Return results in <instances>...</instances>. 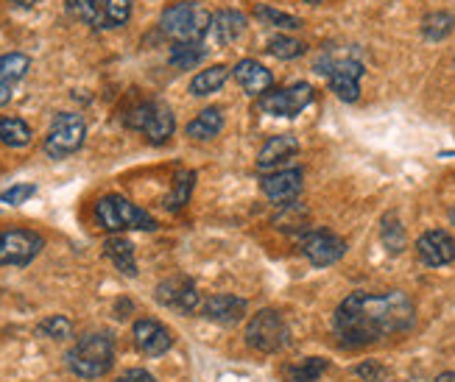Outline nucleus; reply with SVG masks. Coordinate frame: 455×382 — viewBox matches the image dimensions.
Returning <instances> with one entry per match:
<instances>
[{"label":"nucleus","instance_id":"1","mask_svg":"<svg viewBox=\"0 0 455 382\" xmlns=\"http://www.w3.org/2000/svg\"><path fill=\"white\" fill-rule=\"evenodd\" d=\"M413 324H417V307L400 290L383 296L352 293L335 310V335H339L341 346L349 349L369 346L388 335L408 332Z\"/></svg>","mask_w":455,"mask_h":382},{"label":"nucleus","instance_id":"2","mask_svg":"<svg viewBox=\"0 0 455 382\" xmlns=\"http://www.w3.org/2000/svg\"><path fill=\"white\" fill-rule=\"evenodd\" d=\"M210 20L212 14L202 9V4L193 0H176V4L165 6L160 14V31L171 36L173 43H202L210 34Z\"/></svg>","mask_w":455,"mask_h":382},{"label":"nucleus","instance_id":"3","mask_svg":"<svg viewBox=\"0 0 455 382\" xmlns=\"http://www.w3.org/2000/svg\"><path fill=\"white\" fill-rule=\"evenodd\" d=\"M95 224L101 227L104 232H129V229H137V232H154L160 229L156 224V218H151L146 210H140L137 204H132L129 198L124 195H104L95 201Z\"/></svg>","mask_w":455,"mask_h":382},{"label":"nucleus","instance_id":"4","mask_svg":"<svg viewBox=\"0 0 455 382\" xmlns=\"http://www.w3.org/2000/svg\"><path fill=\"white\" fill-rule=\"evenodd\" d=\"M115 366V344L104 332L84 335L68 352V369L82 379H98Z\"/></svg>","mask_w":455,"mask_h":382},{"label":"nucleus","instance_id":"5","mask_svg":"<svg viewBox=\"0 0 455 382\" xmlns=\"http://www.w3.org/2000/svg\"><path fill=\"white\" fill-rule=\"evenodd\" d=\"M84 137H87V126H84L82 115L59 112L48 129V137H45V154L51 159H65L84 146Z\"/></svg>","mask_w":455,"mask_h":382},{"label":"nucleus","instance_id":"6","mask_svg":"<svg viewBox=\"0 0 455 382\" xmlns=\"http://www.w3.org/2000/svg\"><path fill=\"white\" fill-rule=\"evenodd\" d=\"M246 344L257 352H280L288 346V324L276 310H260L251 315L249 327H246Z\"/></svg>","mask_w":455,"mask_h":382},{"label":"nucleus","instance_id":"7","mask_svg":"<svg viewBox=\"0 0 455 382\" xmlns=\"http://www.w3.org/2000/svg\"><path fill=\"white\" fill-rule=\"evenodd\" d=\"M327 59V65H319V73L327 76L330 90L339 95L344 104H355L361 98V78H363V65L358 59H332V56H322Z\"/></svg>","mask_w":455,"mask_h":382},{"label":"nucleus","instance_id":"8","mask_svg":"<svg viewBox=\"0 0 455 382\" xmlns=\"http://www.w3.org/2000/svg\"><path fill=\"white\" fill-rule=\"evenodd\" d=\"M313 87L305 84V82H296L291 87H283V90H268L266 95H260L257 100V109L266 112V115H274V117H296L305 107L313 104Z\"/></svg>","mask_w":455,"mask_h":382},{"label":"nucleus","instance_id":"9","mask_svg":"<svg viewBox=\"0 0 455 382\" xmlns=\"http://www.w3.org/2000/svg\"><path fill=\"white\" fill-rule=\"evenodd\" d=\"M43 246H45L43 235H36L31 229H4L0 232V266L23 268L34 263Z\"/></svg>","mask_w":455,"mask_h":382},{"label":"nucleus","instance_id":"10","mask_svg":"<svg viewBox=\"0 0 455 382\" xmlns=\"http://www.w3.org/2000/svg\"><path fill=\"white\" fill-rule=\"evenodd\" d=\"M299 246H302V254L319 268L339 263V259L347 254L344 240L339 235L327 232V229H307L299 240Z\"/></svg>","mask_w":455,"mask_h":382},{"label":"nucleus","instance_id":"11","mask_svg":"<svg viewBox=\"0 0 455 382\" xmlns=\"http://www.w3.org/2000/svg\"><path fill=\"white\" fill-rule=\"evenodd\" d=\"M134 346L146 357H160L173 346V335L168 327H163L156 318H137L132 327Z\"/></svg>","mask_w":455,"mask_h":382},{"label":"nucleus","instance_id":"12","mask_svg":"<svg viewBox=\"0 0 455 382\" xmlns=\"http://www.w3.org/2000/svg\"><path fill=\"white\" fill-rule=\"evenodd\" d=\"M302 179L305 173L299 168H283V171H274V173H266L260 179V190L266 193V198H271L274 204H293L296 198L302 193Z\"/></svg>","mask_w":455,"mask_h":382},{"label":"nucleus","instance_id":"13","mask_svg":"<svg viewBox=\"0 0 455 382\" xmlns=\"http://www.w3.org/2000/svg\"><path fill=\"white\" fill-rule=\"evenodd\" d=\"M417 254L430 268L450 266L455 259V237L447 235L444 229H430L417 240Z\"/></svg>","mask_w":455,"mask_h":382},{"label":"nucleus","instance_id":"14","mask_svg":"<svg viewBox=\"0 0 455 382\" xmlns=\"http://www.w3.org/2000/svg\"><path fill=\"white\" fill-rule=\"evenodd\" d=\"M156 301L171 310L180 313H193L199 307V293H196V285L188 276H171L165 283L156 285Z\"/></svg>","mask_w":455,"mask_h":382},{"label":"nucleus","instance_id":"15","mask_svg":"<svg viewBox=\"0 0 455 382\" xmlns=\"http://www.w3.org/2000/svg\"><path fill=\"white\" fill-rule=\"evenodd\" d=\"M243 31H246V14L235 12V9H219L210 20V34L207 36L219 48H227V45L237 43V39L243 36Z\"/></svg>","mask_w":455,"mask_h":382},{"label":"nucleus","instance_id":"16","mask_svg":"<svg viewBox=\"0 0 455 382\" xmlns=\"http://www.w3.org/2000/svg\"><path fill=\"white\" fill-rule=\"evenodd\" d=\"M232 76L235 82L241 84L249 95H266L271 87H274V76L268 68H263L260 62H254V59H241L235 68H232Z\"/></svg>","mask_w":455,"mask_h":382},{"label":"nucleus","instance_id":"17","mask_svg":"<svg viewBox=\"0 0 455 382\" xmlns=\"http://www.w3.org/2000/svg\"><path fill=\"white\" fill-rule=\"evenodd\" d=\"M202 313L215 321V324H237L243 315H246V298H237L232 293H219V296H210L204 301Z\"/></svg>","mask_w":455,"mask_h":382},{"label":"nucleus","instance_id":"18","mask_svg":"<svg viewBox=\"0 0 455 382\" xmlns=\"http://www.w3.org/2000/svg\"><path fill=\"white\" fill-rule=\"evenodd\" d=\"M296 151H299V139H296L293 134H276L263 146L260 156H257V168L260 171L280 168L283 171V163H288L291 156H296Z\"/></svg>","mask_w":455,"mask_h":382},{"label":"nucleus","instance_id":"19","mask_svg":"<svg viewBox=\"0 0 455 382\" xmlns=\"http://www.w3.org/2000/svg\"><path fill=\"white\" fill-rule=\"evenodd\" d=\"M176 131V117L171 112V107H165L163 100H154V112L148 117V126L143 129L146 139L151 146H165L168 139Z\"/></svg>","mask_w":455,"mask_h":382},{"label":"nucleus","instance_id":"20","mask_svg":"<svg viewBox=\"0 0 455 382\" xmlns=\"http://www.w3.org/2000/svg\"><path fill=\"white\" fill-rule=\"evenodd\" d=\"M104 254L112 259V266L126 274V276H137V259H134V246L126 237L115 235L109 240H104Z\"/></svg>","mask_w":455,"mask_h":382},{"label":"nucleus","instance_id":"21","mask_svg":"<svg viewBox=\"0 0 455 382\" xmlns=\"http://www.w3.org/2000/svg\"><path fill=\"white\" fill-rule=\"evenodd\" d=\"M224 129V109L219 107H210L204 109L202 115H196L190 123H188V137L193 139H212V137H219Z\"/></svg>","mask_w":455,"mask_h":382},{"label":"nucleus","instance_id":"22","mask_svg":"<svg viewBox=\"0 0 455 382\" xmlns=\"http://www.w3.org/2000/svg\"><path fill=\"white\" fill-rule=\"evenodd\" d=\"M229 68L227 65H212L207 70H199L193 76V82H190V95H212V92H219L224 84H227V78H229Z\"/></svg>","mask_w":455,"mask_h":382},{"label":"nucleus","instance_id":"23","mask_svg":"<svg viewBox=\"0 0 455 382\" xmlns=\"http://www.w3.org/2000/svg\"><path fill=\"white\" fill-rule=\"evenodd\" d=\"M193 187H196V173L193 171H180V173H176V179H173L171 193L163 201V207L168 212H182L188 207L190 195H193Z\"/></svg>","mask_w":455,"mask_h":382},{"label":"nucleus","instance_id":"24","mask_svg":"<svg viewBox=\"0 0 455 382\" xmlns=\"http://www.w3.org/2000/svg\"><path fill=\"white\" fill-rule=\"evenodd\" d=\"M31 126L20 117L0 115V143L9 148H26L31 143Z\"/></svg>","mask_w":455,"mask_h":382},{"label":"nucleus","instance_id":"25","mask_svg":"<svg viewBox=\"0 0 455 382\" xmlns=\"http://www.w3.org/2000/svg\"><path fill=\"white\" fill-rule=\"evenodd\" d=\"M207 56V48L202 43H173L168 62L176 70H193Z\"/></svg>","mask_w":455,"mask_h":382},{"label":"nucleus","instance_id":"26","mask_svg":"<svg viewBox=\"0 0 455 382\" xmlns=\"http://www.w3.org/2000/svg\"><path fill=\"white\" fill-rule=\"evenodd\" d=\"M455 31V14L450 12H430L422 17V36L430 43H442Z\"/></svg>","mask_w":455,"mask_h":382},{"label":"nucleus","instance_id":"27","mask_svg":"<svg viewBox=\"0 0 455 382\" xmlns=\"http://www.w3.org/2000/svg\"><path fill=\"white\" fill-rule=\"evenodd\" d=\"M380 240L388 249V254H400L405 249V229L403 220L397 218V212H386L380 220Z\"/></svg>","mask_w":455,"mask_h":382},{"label":"nucleus","instance_id":"28","mask_svg":"<svg viewBox=\"0 0 455 382\" xmlns=\"http://www.w3.org/2000/svg\"><path fill=\"white\" fill-rule=\"evenodd\" d=\"M254 17L260 20L263 26L280 28V31H296V28H302V20L299 17H293L288 12H280V9H274V6H266V4H257L254 6Z\"/></svg>","mask_w":455,"mask_h":382},{"label":"nucleus","instance_id":"29","mask_svg":"<svg viewBox=\"0 0 455 382\" xmlns=\"http://www.w3.org/2000/svg\"><path fill=\"white\" fill-rule=\"evenodd\" d=\"M324 371H327V360L324 357H307V360H302V363H296V366H285L283 377L288 382H315Z\"/></svg>","mask_w":455,"mask_h":382},{"label":"nucleus","instance_id":"30","mask_svg":"<svg viewBox=\"0 0 455 382\" xmlns=\"http://www.w3.org/2000/svg\"><path fill=\"white\" fill-rule=\"evenodd\" d=\"M68 12L92 28H104V0H68Z\"/></svg>","mask_w":455,"mask_h":382},{"label":"nucleus","instance_id":"31","mask_svg":"<svg viewBox=\"0 0 455 382\" xmlns=\"http://www.w3.org/2000/svg\"><path fill=\"white\" fill-rule=\"evenodd\" d=\"M31 70V59L26 53H4L0 56V82L14 84L20 78H26Z\"/></svg>","mask_w":455,"mask_h":382},{"label":"nucleus","instance_id":"32","mask_svg":"<svg viewBox=\"0 0 455 382\" xmlns=\"http://www.w3.org/2000/svg\"><path fill=\"white\" fill-rule=\"evenodd\" d=\"M271 56L276 59H283V62H288V59H299L307 45L302 43V39H296V36H288V34H276L268 39V48H266Z\"/></svg>","mask_w":455,"mask_h":382},{"label":"nucleus","instance_id":"33","mask_svg":"<svg viewBox=\"0 0 455 382\" xmlns=\"http://www.w3.org/2000/svg\"><path fill=\"white\" fill-rule=\"evenodd\" d=\"M132 17V0H104V28H121Z\"/></svg>","mask_w":455,"mask_h":382},{"label":"nucleus","instance_id":"34","mask_svg":"<svg viewBox=\"0 0 455 382\" xmlns=\"http://www.w3.org/2000/svg\"><path fill=\"white\" fill-rule=\"evenodd\" d=\"M36 332L45 335V338H53V340H65L73 335V324H70L68 315H48L45 321H39Z\"/></svg>","mask_w":455,"mask_h":382},{"label":"nucleus","instance_id":"35","mask_svg":"<svg viewBox=\"0 0 455 382\" xmlns=\"http://www.w3.org/2000/svg\"><path fill=\"white\" fill-rule=\"evenodd\" d=\"M154 112V100H143V104H134L126 109L124 115V126L132 129V131H143L148 126V117Z\"/></svg>","mask_w":455,"mask_h":382},{"label":"nucleus","instance_id":"36","mask_svg":"<svg viewBox=\"0 0 455 382\" xmlns=\"http://www.w3.org/2000/svg\"><path fill=\"white\" fill-rule=\"evenodd\" d=\"M36 193L34 185H14L9 190L0 193V204H6V207H20V204H26V201Z\"/></svg>","mask_w":455,"mask_h":382},{"label":"nucleus","instance_id":"37","mask_svg":"<svg viewBox=\"0 0 455 382\" xmlns=\"http://www.w3.org/2000/svg\"><path fill=\"white\" fill-rule=\"evenodd\" d=\"M355 374H358L361 379H366V382H378V379L386 377V369L380 363H374V360H366V363H361L358 369H355Z\"/></svg>","mask_w":455,"mask_h":382},{"label":"nucleus","instance_id":"38","mask_svg":"<svg viewBox=\"0 0 455 382\" xmlns=\"http://www.w3.org/2000/svg\"><path fill=\"white\" fill-rule=\"evenodd\" d=\"M115 382H156L148 371H143V369H129V371H124L121 377H117Z\"/></svg>","mask_w":455,"mask_h":382},{"label":"nucleus","instance_id":"39","mask_svg":"<svg viewBox=\"0 0 455 382\" xmlns=\"http://www.w3.org/2000/svg\"><path fill=\"white\" fill-rule=\"evenodd\" d=\"M9 100H12V84L0 82V107H6Z\"/></svg>","mask_w":455,"mask_h":382},{"label":"nucleus","instance_id":"40","mask_svg":"<svg viewBox=\"0 0 455 382\" xmlns=\"http://www.w3.org/2000/svg\"><path fill=\"white\" fill-rule=\"evenodd\" d=\"M12 4L23 6V9H34V6H36V0H12Z\"/></svg>","mask_w":455,"mask_h":382},{"label":"nucleus","instance_id":"41","mask_svg":"<svg viewBox=\"0 0 455 382\" xmlns=\"http://www.w3.org/2000/svg\"><path fill=\"white\" fill-rule=\"evenodd\" d=\"M436 382H455V374H452V371H444V374H439Z\"/></svg>","mask_w":455,"mask_h":382},{"label":"nucleus","instance_id":"42","mask_svg":"<svg viewBox=\"0 0 455 382\" xmlns=\"http://www.w3.org/2000/svg\"><path fill=\"white\" fill-rule=\"evenodd\" d=\"M450 220H452V224H455V210H452V212H450Z\"/></svg>","mask_w":455,"mask_h":382},{"label":"nucleus","instance_id":"43","mask_svg":"<svg viewBox=\"0 0 455 382\" xmlns=\"http://www.w3.org/2000/svg\"><path fill=\"white\" fill-rule=\"evenodd\" d=\"M307 4H322V0H307Z\"/></svg>","mask_w":455,"mask_h":382}]
</instances>
